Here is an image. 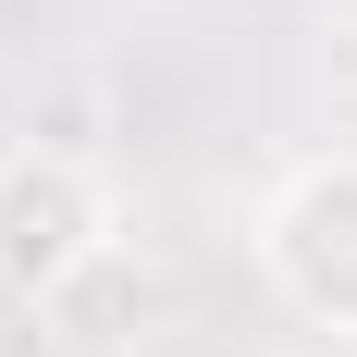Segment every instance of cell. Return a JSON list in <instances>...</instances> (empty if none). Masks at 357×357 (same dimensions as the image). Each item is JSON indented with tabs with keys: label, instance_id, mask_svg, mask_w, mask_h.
<instances>
[{
	"label": "cell",
	"instance_id": "7a4b0ae2",
	"mask_svg": "<svg viewBox=\"0 0 357 357\" xmlns=\"http://www.w3.org/2000/svg\"><path fill=\"white\" fill-rule=\"evenodd\" d=\"M99 259H111L99 173H86L74 148H13V160H0V284L25 296V308H50V296H74Z\"/></svg>",
	"mask_w": 357,
	"mask_h": 357
},
{
	"label": "cell",
	"instance_id": "6da1fadb",
	"mask_svg": "<svg viewBox=\"0 0 357 357\" xmlns=\"http://www.w3.org/2000/svg\"><path fill=\"white\" fill-rule=\"evenodd\" d=\"M259 284L284 296L308 333L357 345V148L296 160V173L259 197Z\"/></svg>",
	"mask_w": 357,
	"mask_h": 357
}]
</instances>
